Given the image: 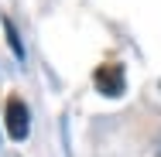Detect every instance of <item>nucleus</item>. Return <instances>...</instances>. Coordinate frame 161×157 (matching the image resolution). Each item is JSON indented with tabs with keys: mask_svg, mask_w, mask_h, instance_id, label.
Masks as SVG:
<instances>
[{
	"mask_svg": "<svg viewBox=\"0 0 161 157\" xmlns=\"http://www.w3.org/2000/svg\"><path fill=\"white\" fill-rule=\"evenodd\" d=\"M3 123H7V137L24 144L31 137V109L21 96H10L7 99V109H3Z\"/></svg>",
	"mask_w": 161,
	"mask_h": 157,
	"instance_id": "nucleus-1",
	"label": "nucleus"
},
{
	"mask_svg": "<svg viewBox=\"0 0 161 157\" xmlns=\"http://www.w3.org/2000/svg\"><path fill=\"white\" fill-rule=\"evenodd\" d=\"M127 72H124V65L120 62H106L99 65L96 72H93V86H96L99 96H106V99H120V96L127 92V79H124Z\"/></svg>",
	"mask_w": 161,
	"mask_h": 157,
	"instance_id": "nucleus-2",
	"label": "nucleus"
},
{
	"mask_svg": "<svg viewBox=\"0 0 161 157\" xmlns=\"http://www.w3.org/2000/svg\"><path fill=\"white\" fill-rule=\"evenodd\" d=\"M3 34H7V41H10V48H14V58L17 62H24V44H21V38H17V28L3 17Z\"/></svg>",
	"mask_w": 161,
	"mask_h": 157,
	"instance_id": "nucleus-3",
	"label": "nucleus"
}]
</instances>
